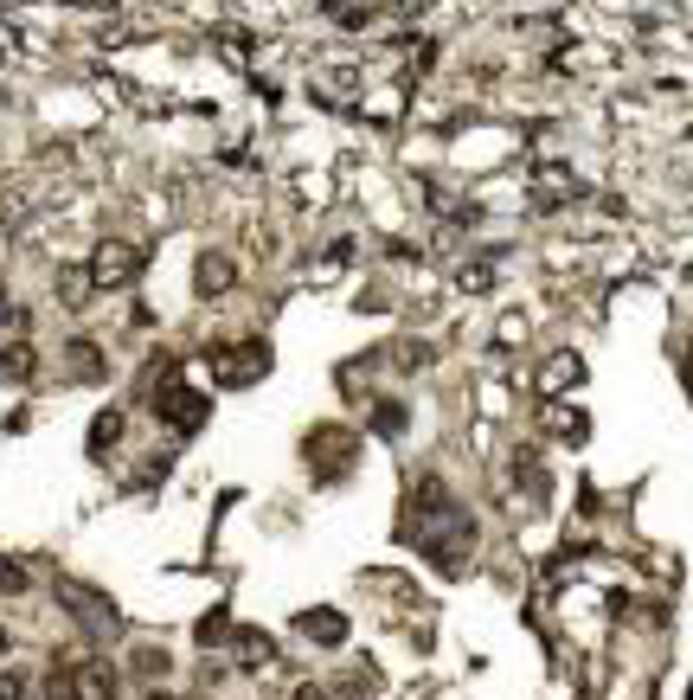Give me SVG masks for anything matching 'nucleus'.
Returning <instances> with one entry per match:
<instances>
[{
  "instance_id": "1",
  "label": "nucleus",
  "mask_w": 693,
  "mask_h": 700,
  "mask_svg": "<svg viewBox=\"0 0 693 700\" xmlns=\"http://www.w3.org/2000/svg\"><path fill=\"white\" fill-rule=\"evenodd\" d=\"M212 373H219V386H257V379L270 373V347L264 341H238V347H225V354H212Z\"/></svg>"
},
{
  "instance_id": "2",
  "label": "nucleus",
  "mask_w": 693,
  "mask_h": 700,
  "mask_svg": "<svg viewBox=\"0 0 693 700\" xmlns=\"http://www.w3.org/2000/svg\"><path fill=\"white\" fill-rule=\"evenodd\" d=\"M135 264H142V251L122 245V238H110V245L90 257V289H116V283H129V277H135Z\"/></svg>"
},
{
  "instance_id": "3",
  "label": "nucleus",
  "mask_w": 693,
  "mask_h": 700,
  "mask_svg": "<svg viewBox=\"0 0 693 700\" xmlns=\"http://www.w3.org/2000/svg\"><path fill=\"white\" fill-rule=\"evenodd\" d=\"M154 412H161L167 424H174V431H199L212 405L199 399V392H187V386H161V399H154Z\"/></svg>"
},
{
  "instance_id": "4",
  "label": "nucleus",
  "mask_w": 693,
  "mask_h": 700,
  "mask_svg": "<svg viewBox=\"0 0 693 700\" xmlns=\"http://www.w3.org/2000/svg\"><path fill=\"white\" fill-rule=\"evenodd\" d=\"M302 636H315V643H341V636H347V617H341V611H308V617H302Z\"/></svg>"
},
{
  "instance_id": "5",
  "label": "nucleus",
  "mask_w": 693,
  "mask_h": 700,
  "mask_svg": "<svg viewBox=\"0 0 693 700\" xmlns=\"http://www.w3.org/2000/svg\"><path fill=\"white\" fill-rule=\"evenodd\" d=\"M539 424H546V431H559V437H584V418L572 412V405H539Z\"/></svg>"
},
{
  "instance_id": "6",
  "label": "nucleus",
  "mask_w": 693,
  "mask_h": 700,
  "mask_svg": "<svg viewBox=\"0 0 693 700\" xmlns=\"http://www.w3.org/2000/svg\"><path fill=\"white\" fill-rule=\"evenodd\" d=\"M65 367H71L77 379H103V354H97V341H71Z\"/></svg>"
},
{
  "instance_id": "7",
  "label": "nucleus",
  "mask_w": 693,
  "mask_h": 700,
  "mask_svg": "<svg viewBox=\"0 0 693 700\" xmlns=\"http://www.w3.org/2000/svg\"><path fill=\"white\" fill-rule=\"evenodd\" d=\"M225 283H231V264H225V257H199V296H219Z\"/></svg>"
},
{
  "instance_id": "8",
  "label": "nucleus",
  "mask_w": 693,
  "mask_h": 700,
  "mask_svg": "<svg viewBox=\"0 0 693 700\" xmlns=\"http://www.w3.org/2000/svg\"><path fill=\"white\" fill-rule=\"evenodd\" d=\"M116 437H122V412H103L97 424H90V450H97V456H103V450H110V444H116Z\"/></svg>"
},
{
  "instance_id": "9",
  "label": "nucleus",
  "mask_w": 693,
  "mask_h": 700,
  "mask_svg": "<svg viewBox=\"0 0 693 700\" xmlns=\"http://www.w3.org/2000/svg\"><path fill=\"white\" fill-rule=\"evenodd\" d=\"M584 367H578V354H565V360H552V367H546V392H559V386H572V379H578Z\"/></svg>"
},
{
  "instance_id": "10",
  "label": "nucleus",
  "mask_w": 693,
  "mask_h": 700,
  "mask_svg": "<svg viewBox=\"0 0 693 700\" xmlns=\"http://www.w3.org/2000/svg\"><path fill=\"white\" fill-rule=\"evenodd\" d=\"M238 649H244L238 662H270V636H264V630H244V636H238Z\"/></svg>"
},
{
  "instance_id": "11",
  "label": "nucleus",
  "mask_w": 693,
  "mask_h": 700,
  "mask_svg": "<svg viewBox=\"0 0 693 700\" xmlns=\"http://www.w3.org/2000/svg\"><path fill=\"white\" fill-rule=\"evenodd\" d=\"M373 431H405V405H373Z\"/></svg>"
},
{
  "instance_id": "12",
  "label": "nucleus",
  "mask_w": 693,
  "mask_h": 700,
  "mask_svg": "<svg viewBox=\"0 0 693 700\" xmlns=\"http://www.w3.org/2000/svg\"><path fill=\"white\" fill-rule=\"evenodd\" d=\"M0 591H26V566H13V559H0Z\"/></svg>"
},
{
  "instance_id": "13",
  "label": "nucleus",
  "mask_w": 693,
  "mask_h": 700,
  "mask_svg": "<svg viewBox=\"0 0 693 700\" xmlns=\"http://www.w3.org/2000/svg\"><path fill=\"white\" fill-rule=\"evenodd\" d=\"M0 700H26V681L20 675H0Z\"/></svg>"
},
{
  "instance_id": "14",
  "label": "nucleus",
  "mask_w": 693,
  "mask_h": 700,
  "mask_svg": "<svg viewBox=\"0 0 693 700\" xmlns=\"http://www.w3.org/2000/svg\"><path fill=\"white\" fill-rule=\"evenodd\" d=\"M681 379H687V392H693V341H687V354H681Z\"/></svg>"
},
{
  "instance_id": "15",
  "label": "nucleus",
  "mask_w": 693,
  "mask_h": 700,
  "mask_svg": "<svg viewBox=\"0 0 693 700\" xmlns=\"http://www.w3.org/2000/svg\"><path fill=\"white\" fill-rule=\"evenodd\" d=\"M296 700H321V688H302V694H296Z\"/></svg>"
}]
</instances>
